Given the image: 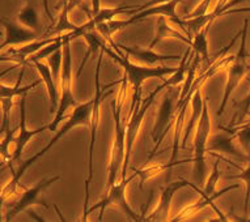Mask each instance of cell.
Returning <instances> with one entry per match:
<instances>
[{
    "label": "cell",
    "mask_w": 250,
    "mask_h": 222,
    "mask_svg": "<svg viewBox=\"0 0 250 222\" xmlns=\"http://www.w3.org/2000/svg\"><path fill=\"white\" fill-rule=\"evenodd\" d=\"M92 107H93V98L89 99L88 102L82 103V105H76L74 111H72V114L70 115V118H68L66 123H64V126L57 132V135L54 136L49 144L46 145L42 150L36 153L33 157H30L29 160L25 161L24 164L19 167V170L13 173L12 179L1 188V191H0V198H3L4 200H7V199H9L11 196H13L15 192L17 191V188H19V185H20L21 178L24 177V174L26 173V170H28L30 166H33L40 158H42V157L45 156L46 153L49 152L50 149L53 148L54 145L57 144L58 141L61 140L63 136L67 135L72 128L78 127V126H89V118L90 112H92Z\"/></svg>",
    "instance_id": "1"
},
{
    "label": "cell",
    "mask_w": 250,
    "mask_h": 222,
    "mask_svg": "<svg viewBox=\"0 0 250 222\" xmlns=\"http://www.w3.org/2000/svg\"><path fill=\"white\" fill-rule=\"evenodd\" d=\"M121 82H122V87L119 88L117 99L111 101V111H113L115 122V135L113 147H111L110 161H109L106 188L117 183L118 178H121L123 164H125V156H126V128L123 127L122 122H121L122 106L125 102V95H126V87L128 84L126 74H123Z\"/></svg>",
    "instance_id": "2"
},
{
    "label": "cell",
    "mask_w": 250,
    "mask_h": 222,
    "mask_svg": "<svg viewBox=\"0 0 250 222\" xmlns=\"http://www.w3.org/2000/svg\"><path fill=\"white\" fill-rule=\"evenodd\" d=\"M101 50V53L99 55V60H97V66H96V76H95V95H93V107H92V112H90L89 118V157H88V178L85 181V202H84V216L86 214L88 210V204H89V185L93 178V149H95L96 137H97V128H99L100 123V107H101V102L104 98H106L113 93V91H106V88L111 87L113 84L105 85L103 89L101 82H100V71H101V63H103L104 50ZM83 216V217H84Z\"/></svg>",
    "instance_id": "3"
},
{
    "label": "cell",
    "mask_w": 250,
    "mask_h": 222,
    "mask_svg": "<svg viewBox=\"0 0 250 222\" xmlns=\"http://www.w3.org/2000/svg\"><path fill=\"white\" fill-rule=\"evenodd\" d=\"M101 49L104 50V53L107 54L117 64L122 67V70L125 71V74L128 80V84L131 85L134 93L132 94H142V84L146 80L152 77L164 78V76L172 74L177 68H170V67H142L136 66L134 63L130 62V59L126 55H123L122 51L119 53H114L113 50L107 47L106 43L101 45Z\"/></svg>",
    "instance_id": "4"
},
{
    "label": "cell",
    "mask_w": 250,
    "mask_h": 222,
    "mask_svg": "<svg viewBox=\"0 0 250 222\" xmlns=\"http://www.w3.org/2000/svg\"><path fill=\"white\" fill-rule=\"evenodd\" d=\"M63 41V39H62ZM62 93L59 97V105L54 114V120L49 124L50 131H57L62 119H64L66 111L70 107L76 106V101L72 94V56H71L70 42L63 41V67H62Z\"/></svg>",
    "instance_id": "5"
},
{
    "label": "cell",
    "mask_w": 250,
    "mask_h": 222,
    "mask_svg": "<svg viewBox=\"0 0 250 222\" xmlns=\"http://www.w3.org/2000/svg\"><path fill=\"white\" fill-rule=\"evenodd\" d=\"M248 28H249V20L245 18L241 33V45H240L237 54L234 55L232 63L228 66V78H227L226 89H224L222 103H220V107H219V110L216 112L217 115H222L223 112H224L230 95H232L234 89L238 87V84L241 82V80L245 77V74L249 71V66H248V62H246V36H248Z\"/></svg>",
    "instance_id": "6"
},
{
    "label": "cell",
    "mask_w": 250,
    "mask_h": 222,
    "mask_svg": "<svg viewBox=\"0 0 250 222\" xmlns=\"http://www.w3.org/2000/svg\"><path fill=\"white\" fill-rule=\"evenodd\" d=\"M209 132H211V119L208 114V105L203 101V110L201 118L198 120L197 132H195V140H194V179L195 183L199 185H205L206 177V164L205 156L207 153V143L209 140Z\"/></svg>",
    "instance_id": "7"
},
{
    "label": "cell",
    "mask_w": 250,
    "mask_h": 222,
    "mask_svg": "<svg viewBox=\"0 0 250 222\" xmlns=\"http://www.w3.org/2000/svg\"><path fill=\"white\" fill-rule=\"evenodd\" d=\"M136 177H138V175L134 173V175L128 178V179H121L118 183H114L111 187H109V188H107L106 196H105L101 202L97 203L96 205L88 208L86 214L83 217V220L85 221L86 218H88V214H89L90 212H93V210L96 209H100L101 213H100L99 216V220L101 221V220H103L104 210L106 209V208H109V206H119V208L123 210V213L126 214L131 221H140L142 217H139V216L134 212V209H132L131 206H130V204H128L127 199H126V189H127L130 182L134 181Z\"/></svg>",
    "instance_id": "8"
},
{
    "label": "cell",
    "mask_w": 250,
    "mask_h": 222,
    "mask_svg": "<svg viewBox=\"0 0 250 222\" xmlns=\"http://www.w3.org/2000/svg\"><path fill=\"white\" fill-rule=\"evenodd\" d=\"M160 92L161 91L159 88H156V91L152 92L147 98H144L142 102L136 103L135 107H134L131 112H130V119H128L127 124H126V156H125V164H123V169L119 179H126L128 162H130V156H131L132 148H134L136 137H138L139 130L140 127H142V123H143L146 112H147L148 109L152 106L153 99H155L156 95L159 94Z\"/></svg>",
    "instance_id": "9"
},
{
    "label": "cell",
    "mask_w": 250,
    "mask_h": 222,
    "mask_svg": "<svg viewBox=\"0 0 250 222\" xmlns=\"http://www.w3.org/2000/svg\"><path fill=\"white\" fill-rule=\"evenodd\" d=\"M59 179H61V177H59V175H55V177L47 178V179H42V181L38 182L37 185H34L33 187H30V188H25L22 195L20 196V199H19V200L11 206V209L8 210L7 217H5V221H12L17 214L21 213V212H24V210L29 209V208H32L33 205H42L45 206V208H50V206L45 203V200H42L41 196L42 193L45 192L46 188H49L50 185L59 181Z\"/></svg>",
    "instance_id": "10"
},
{
    "label": "cell",
    "mask_w": 250,
    "mask_h": 222,
    "mask_svg": "<svg viewBox=\"0 0 250 222\" xmlns=\"http://www.w3.org/2000/svg\"><path fill=\"white\" fill-rule=\"evenodd\" d=\"M176 93L173 92V89L165 94L164 99H163V103H161L160 110H159V116H157V120H156L155 126H153V130H152L151 137L153 143H155V147L152 149L151 154L148 157V161H151L156 154V150L160 147L161 141L164 139L165 133L169 131V128L173 126V119H174V112H176V109L173 106V102H174V97H176Z\"/></svg>",
    "instance_id": "11"
},
{
    "label": "cell",
    "mask_w": 250,
    "mask_h": 222,
    "mask_svg": "<svg viewBox=\"0 0 250 222\" xmlns=\"http://www.w3.org/2000/svg\"><path fill=\"white\" fill-rule=\"evenodd\" d=\"M25 74V67L21 70L19 77H17L16 84L13 87H8L0 82V105H1V110H3V122H1V127H0V132H4L7 128L9 127L8 119H9V112L13 106V99L17 95H22L25 93H28L32 89L40 85V81L32 82L30 85L26 87H21V81H22V76Z\"/></svg>",
    "instance_id": "12"
},
{
    "label": "cell",
    "mask_w": 250,
    "mask_h": 222,
    "mask_svg": "<svg viewBox=\"0 0 250 222\" xmlns=\"http://www.w3.org/2000/svg\"><path fill=\"white\" fill-rule=\"evenodd\" d=\"M195 185H194L193 182H188L186 179L170 182L169 185H167L165 187L161 188L160 202H159V204L156 206V209L149 216L144 217L143 220H146V221H167L174 195L181 188H185V187H191V188H194Z\"/></svg>",
    "instance_id": "13"
},
{
    "label": "cell",
    "mask_w": 250,
    "mask_h": 222,
    "mask_svg": "<svg viewBox=\"0 0 250 222\" xmlns=\"http://www.w3.org/2000/svg\"><path fill=\"white\" fill-rule=\"evenodd\" d=\"M26 94L21 95V101H20V124L17 127V136L13 137V156H12V162L17 161L21 157L22 152H24L25 147L28 145V143L34 136H37L38 133H42L45 130H49V124L46 126H42L40 128H36V130H29L26 127Z\"/></svg>",
    "instance_id": "14"
},
{
    "label": "cell",
    "mask_w": 250,
    "mask_h": 222,
    "mask_svg": "<svg viewBox=\"0 0 250 222\" xmlns=\"http://www.w3.org/2000/svg\"><path fill=\"white\" fill-rule=\"evenodd\" d=\"M223 130L222 132H219L216 135H213L209 141L207 143V152L209 153H220V154H226V156H233L237 157L242 161L250 160L248 154L245 152H241L236 148L233 140H234V133L233 130H228V128L220 127Z\"/></svg>",
    "instance_id": "15"
},
{
    "label": "cell",
    "mask_w": 250,
    "mask_h": 222,
    "mask_svg": "<svg viewBox=\"0 0 250 222\" xmlns=\"http://www.w3.org/2000/svg\"><path fill=\"white\" fill-rule=\"evenodd\" d=\"M241 1L242 0H233V1L228 3V0H217L215 8H213L209 13H205V15H202V16L195 17V18H189V20H182V18H180V21H178L177 24L180 25L181 28H184V29L186 30V33H188V30H190V32H193V33L195 34L197 32H199L202 28H205L206 25L212 24V21L215 20L216 17L224 15V13L229 9V7L237 4V3H241Z\"/></svg>",
    "instance_id": "16"
},
{
    "label": "cell",
    "mask_w": 250,
    "mask_h": 222,
    "mask_svg": "<svg viewBox=\"0 0 250 222\" xmlns=\"http://www.w3.org/2000/svg\"><path fill=\"white\" fill-rule=\"evenodd\" d=\"M5 29V39L0 43V51L8 46H21L37 39L38 36L37 32L34 30L26 29L24 26H21L19 22H13V21L1 20L0 21Z\"/></svg>",
    "instance_id": "17"
},
{
    "label": "cell",
    "mask_w": 250,
    "mask_h": 222,
    "mask_svg": "<svg viewBox=\"0 0 250 222\" xmlns=\"http://www.w3.org/2000/svg\"><path fill=\"white\" fill-rule=\"evenodd\" d=\"M237 188H240V185H229V187H226V188L220 189V191H216V192L212 193L211 196H202V199L199 200V202L194 203V204H191V205L186 206L185 209L181 210L180 214H178L176 218H173V221H181V220H185V218H188L190 217V216H193V214L198 213L199 210L203 209V208H206V206H208V205L211 206V208H212V209L219 214V216H220V220L227 221L228 218H227L222 212H220V209L213 204V202H215L216 199L222 198L223 195H226L227 192H229V191H232V189H237Z\"/></svg>",
    "instance_id": "18"
},
{
    "label": "cell",
    "mask_w": 250,
    "mask_h": 222,
    "mask_svg": "<svg viewBox=\"0 0 250 222\" xmlns=\"http://www.w3.org/2000/svg\"><path fill=\"white\" fill-rule=\"evenodd\" d=\"M117 53L119 50L122 53H126L128 56H132L139 62H143L148 66L156 64V63H164L168 60H181V55H163V54L155 53L152 49H142L139 46H123L117 43Z\"/></svg>",
    "instance_id": "19"
},
{
    "label": "cell",
    "mask_w": 250,
    "mask_h": 222,
    "mask_svg": "<svg viewBox=\"0 0 250 222\" xmlns=\"http://www.w3.org/2000/svg\"><path fill=\"white\" fill-rule=\"evenodd\" d=\"M33 66L36 67V70L38 71V74L41 76V78L45 81L46 89H47V94L50 98V107H51V114H55V111L59 105V97H58V84L55 82L53 77V72L46 63L41 62V60H36L33 62Z\"/></svg>",
    "instance_id": "20"
},
{
    "label": "cell",
    "mask_w": 250,
    "mask_h": 222,
    "mask_svg": "<svg viewBox=\"0 0 250 222\" xmlns=\"http://www.w3.org/2000/svg\"><path fill=\"white\" fill-rule=\"evenodd\" d=\"M167 38H176V39H180V41L188 43V45H191V38L185 37L178 32L177 29H174L173 26L167 22V18L164 16L159 17L157 20V25H156V33L155 37L152 39V42L149 43V49H155L157 43H160L163 39H167Z\"/></svg>",
    "instance_id": "21"
},
{
    "label": "cell",
    "mask_w": 250,
    "mask_h": 222,
    "mask_svg": "<svg viewBox=\"0 0 250 222\" xmlns=\"http://www.w3.org/2000/svg\"><path fill=\"white\" fill-rule=\"evenodd\" d=\"M209 26L211 25H206L205 28H202L199 32L194 34L193 38H191V50L195 55H199L202 59V62L205 63V66L208 68L211 64L213 63V60L209 59L208 54V41H207V34H208Z\"/></svg>",
    "instance_id": "22"
},
{
    "label": "cell",
    "mask_w": 250,
    "mask_h": 222,
    "mask_svg": "<svg viewBox=\"0 0 250 222\" xmlns=\"http://www.w3.org/2000/svg\"><path fill=\"white\" fill-rule=\"evenodd\" d=\"M203 101L205 99L202 98V88H198L193 94V98H191V116H190L189 123L185 128L184 137H182V148H186L190 135H191V132L197 126L198 120L201 118L202 110H203Z\"/></svg>",
    "instance_id": "23"
},
{
    "label": "cell",
    "mask_w": 250,
    "mask_h": 222,
    "mask_svg": "<svg viewBox=\"0 0 250 222\" xmlns=\"http://www.w3.org/2000/svg\"><path fill=\"white\" fill-rule=\"evenodd\" d=\"M68 12H70V7H68V1L64 0V4H63V11L59 15V20H58L57 24L51 25L47 28L45 33L42 34L41 38H53L58 37V36H63L66 32H72L78 26L74 25L68 20Z\"/></svg>",
    "instance_id": "24"
},
{
    "label": "cell",
    "mask_w": 250,
    "mask_h": 222,
    "mask_svg": "<svg viewBox=\"0 0 250 222\" xmlns=\"http://www.w3.org/2000/svg\"><path fill=\"white\" fill-rule=\"evenodd\" d=\"M190 161H193V158H190V160H182V161H170L169 164H160V165H155V166H148V167H143V169L135 170L134 169V173L139 177L140 183L139 187L140 188H143V185L147 181H149L151 178L156 177L157 174H160L161 171H167V170H170L174 166H178L181 164H186V162H190Z\"/></svg>",
    "instance_id": "25"
},
{
    "label": "cell",
    "mask_w": 250,
    "mask_h": 222,
    "mask_svg": "<svg viewBox=\"0 0 250 222\" xmlns=\"http://www.w3.org/2000/svg\"><path fill=\"white\" fill-rule=\"evenodd\" d=\"M17 22L24 26L26 29L34 30L37 32L40 29V18H38V13L32 4L24 5L22 8L17 13Z\"/></svg>",
    "instance_id": "26"
},
{
    "label": "cell",
    "mask_w": 250,
    "mask_h": 222,
    "mask_svg": "<svg viewBox=\"0 0 250 222\" xmlns=\"http://www.w3.org/2000/svg\"><path fill=\"white\" fill-rule=\"evenodd\" d=\"M82 37L85 38L86 42H88V51H86L85 56H84V59H83V62L80 63V67H79L78 72H76V77H79V76H80L83 68H84V66H85V63L88 62V59L90 58V55H92L93 53H96V51H97L99 49H101V45H103V43H105V42L100 39L99 36H97V34H96L93 30L83 33Z\"/></svg>",
    "instance_id": "27"
},
{
    "label": "cell",
    "mask_w": 250,
    "mask_h": 222,
    "mask_svg": "<svg viewBox=\"0 0 250 222\" xmlns=\"http://www.w3.org/2000/svg\"><path fill=\"white\" fill-rule=\"evenodd\" d=\"M220 175H222V171L219 170V161H216L215 164H213V167H212V173L211 175L208 177V181L207 183H205L203 185V189H201L198 185L194 187V189L199 192L202 196H211L212 193L216 192V185L219 179H220Z\"/></svg>",
    "instance_id": "28"
},
{
    "label": "cell",
    "mask_w": 250,
    "mask_h": 222,
    "mask_svg": "<svg viewBox=\"0 0 250 222\" xmlns=\"http://www.w3.org/2000/svg\"><path fill=\"white\" fill-rule=\"evenodd\" d=\"M62 46H63V41H62V36H59L57 41L53 42V43H49V45L43 46L41 50H38L37 53L33 54V55H30V56L26 59V64L36 62V60H42V59L49 58L50 55H51L55 50L61 49Z\"/></svg>",
    "instance_id": "29"
},
{
    "label": "cell",
    "mask_w": 250,
    "mask_h": 222,
    "mask_svg": "<svg viewBox=\"0 0 250 222\" xmlns=\"http://www.w3.org/2000/svg\"><path fill=\"white\" fill-rule=\"evenodd\" d=\"M228 179H241L245 183V203H244V214H248L249 212V202H250V160L248 161V166L242 169V173L237 175L228 177Z\"/></svg>",
    "instance_id": "30"
},
{
    "label": "cell",
    "mask_w": 250,
    "mask_h": 222,
    "mask_svg": "<svg viewBox=\"0 0 250 222\" xmlns=\"http://www.w3.org/2000/svg\"><path fill=\"white\" fill-rule=\"evenodd\" d=\"M233 133L234 139L240 143V145L242 147V150L250 158V126H248V127L237 126L236 128H233Z\"/></svg>",
    "instance_id": "31"
},
{
    "label": "cell",
    "mask_w": 250,
    "mask_h": 222,
    "mask_svg": "<svg viewBox=\"0 0 250 222\" xmlns=\"http://www.w3.org/2000/svg\"><path fill=\"white\" fill-rule=\"evenodd\" d=\"M62 62H63V50H62L61 47V49L55 50V51L49 56V66L51 67L53 77L57 84H61L59 77H61Z\"/></svg>",
    "instance_id": "32"
},
{
    "label": "cell",
    "mask_w": 250,
    "mask_h": 222,
    "mask_svg": "<svg viewBox=\"0 0 250 222\" xmlns=\"http://www.w3.org/2000/svg\"><path fill=\"white\" fill-rule=\"evenodd\" d=\"M234 107H236V115H234L233 124H240L241 120L244 119V116L249 114L250 93L246 95L245 98H242L240 102H234Z\"/></svg>",
    "instance_id": "33"
},
{
    "label": "cell",
    "mask_w": 250,
    "mask_h": 222,
    "mask_svg": "<svg viewBox=\"0 0 250 222\" xmlns=\"http://www.w3.org/2000/svg\"><path fill=\"white\" fill-rule=\"evenodd\" d=\"M211 4V0H202L201 4H198V7L194 9L193 12L189 13L188 16L182 17V20H189V18H195V17H199L202 15L207 13V9H208V5Z\"/></svg>",
    "instance_id": "34"
},
{
    "label": "cell",
    "mask_w": 250,
    "mask_h": 222,
    "mask_svg": "<svg viewBox=\"0 0 250 222\" xmlns=\"http://www.w3.org/2000/svg\"><path fill=\"white\" fill-rule=\"evenodd\" d=\"M167 1H170V0H148L147 3H144V4L139 5L138 7V12L140 11H143V9H147L149 7H153V5H157V4H163V3H167ZM136 12V13H138ZM135 15V13H134Z\"/></svg>",
    "instance_id": "35"
},
{
    "label": "cell",
    "mask_w": 250,
    "mask_h": 222,
    "mask_svg": "<svg viewBox=\"0 0 250 222\" xmlns=\"http://www.w3.org/2000/svg\"><path fill=\"white\" fill-rule=\"evenodd\" d=\"M233 13H250V7H244V8L228 9L224 15H233Z\"/></svg>",
    "instance_id": "36"
},
{
    "label": "cell",
    "mask_w": 250,
    "mask_h": 222,
    "mask_svg": "<svg viewBox=\"0 0 250 222\" xmlns=\"http://www.w3.org/2000/svg\"><path fill=\"white\" fill-rule=\"evenodd\" d=\"M92 5H93V12H92V16H93L101 9L100 8V0H92Z\"/></svg>",
    "instance_id": "37"
},
{
    "label": "cell",
    "mask_w": 250,
    "mask_h": 222,
    "mask_svg": "<svg viewBox=\"0 0 250 222\" xmlns=\"http://www.w3.org/2000/svg\"><path fill=\"white\" fill-rule=\"evenodd\" d=\"M4 158H3V157H1V156H0V165H1V164H3V162H4Z\"/></svg>",
    "instance_id": "38"
}]
</instances>
